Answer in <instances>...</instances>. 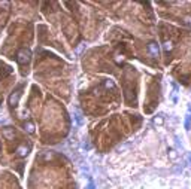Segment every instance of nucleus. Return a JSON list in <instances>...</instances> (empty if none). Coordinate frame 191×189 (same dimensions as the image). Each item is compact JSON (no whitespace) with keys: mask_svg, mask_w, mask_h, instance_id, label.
Here are the masks:
<instances>
[{"mask_svg":"<svg viewBox=\"0 0 191 189\" xmlns=\"http://www.w3.org/2000/svg\"><path fill=\"white\" fill-rule=\"evenodd\" d=\"M161 122H163V119H161V118H157V119H155V124H161Z\"/></svg>","mask_w":191,"mask_h":189,"instance_id":"nucleus-4","label":"nucleus"},{"mask_svg":"<svg viewBox=\"0 0 191 189\" xmlns=\"http://www.w3.org/2000/svg\"><path fill=\"white\" fill-rule=\"evenodd\" d=\"M163 48H164V51H172V48H173L172 42H170V40H166L164 45H163Z\"/></svg>","mask_w":191,"mask_h":189,"instance_id":"nucleus-2","label":"nucleus"},{"mask_svg":"<svg viewBox=\"0 0 191 189\" xmlns=\"http://www.w3.org/2000/svg\"><path fill=\"white\" fill-rule=\"evenodd\" d=\"M185 23H187L188 25H191V18H185Z\"/></svg>","mask_w":191,"mask_h":189,"instance_id":"nucleus-5","label":"nucleus"},{"mask_svg":"<svg viewBox=\"0 0 191 189\" xmlns=\"http://www.w3.org/2000/svg\"><path fill=\"white\" fill-rule=\"evenodd\" d=\"M18 152H19V155H21V156H25V155L29 153V147L21 146V147H19V149H18Z\"/></svg>","mask_w":191,"mask_h":189,"instance_id":"nucleus-1","label":"nucleus"},{"mask_svg":"<svg viewBox=\"0 0 191 189\" xmlns=\"http://www.w3.org/2000/svg\"><path fill=\"white\" fill-rule=\"evenodd\" d=\"M149 49H151V52H154V54L158 52V48L155 46V43H151V45H149Z\"/></svg>","mask_w":191,"mask_h":189,"instance_id":"nucleus-3","label":"nucleus"}]
</instances>
